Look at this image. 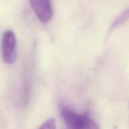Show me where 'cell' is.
Returning <instances> with one entry per match:
<instances>
[{
	"instance_id": "cell-1",
	"label": "cell",
	"mask_w": 129,
	"mask_h": 129,
	"mask_svg": "<svg viewBox=\"0 0 129 129\" xmlns=\"http://www.w3.org/2000/svg\"><path fill=\"white\" fill-rule=\"evenodd\" d=\"M62 117L69 129H100L98 125L87 115H80L62 108Z\"/></svg>"
},
{
	"instance_id": "cell-2",
	"label": "cell",
	"mask_w": 129,
	"mask_h": 129,
	"mask_svg": "<svg viewBox=\"0 0 129 129\" xmlns=\"http://www.w3.org/2000/svg\"><path fill=\"white\" fill-rule=\"evenodd\" d=\"M2 57L4 62L7 64H13L16 60V39L12 30H6L3 34L2 39Z\"/></svg>"
},
{
	"instance_id": "cell-3",
	"label": "cell",
	"mask_w": 129,
	"mask_h": 129,
	"mask_svg": "<svg viewBox=\"0 0 129 129\" xmlns=\"http://www.w3.org/2000/svg\"><path fill=\"white\" fill-rule=\"evenodd\" d=\"M31 8L43 23L50 21L53 15L50 0H29Z\"/></svg>"
},
{
	"instance_id": "cell-4",
	"label": "cell",
	"mask_w": 129,
	"mask_h": 129,
	"mask_svg": "<svg viewBox=\"0 0 129 129\" xmlns=\"http://www.w3.org/2000/svg\"><path fill=\"white\" fill-rule=\"evenodd\" d=\"M128 18V10H126L125 11H123L122 13H121L115 20L113 21L112 24L111 25L110 29H113L118 26V25H120L121 24L123 23V22L126 21Z\"/></svg>"
},
{
	"instance_id": "cell-5",
	"label": "cell",
	"mask_w": 129,
	"mask_h": 129,
	"mask_svg": "<svg viewBox=\"0 0 129 129\" xmlns=\"http://www.w3.org/2000/svg\"><path fill=\"white\" fill-rule=\"evenodd\" d=\"M56 122L54 118H49L39 129H56Z\"/></svg>"
}]
</instances>
